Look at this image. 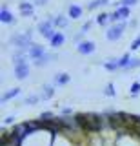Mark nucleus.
Here are the masks:
<instances>
[{"label": "nucleus", "instance_id": "nucleus-1", "mask_svg": "<svg viewBox=\"0 0 140 146\" xmlns=\"http://www.w3.org/2000/svg\"><path fill=\"white\" fill-rule=\"evenodd\" d=\"M13 68H15V77L18 80L28 79L29 64H28V60H26V57H13Z\"/></svg>", "mask_w": 140, "mask_h": 146}, {"label": "nucleus", "instance_id": "nucleus-2", "mask_svg": "<svg viewBox=\"0 0 140 146\" xmlns=\"http://www.w3.org/2000/svg\"><path fill=\"white\" fill-rule=\"evenodd\" d=\"M11 44L15 46L16 49H24V51H28V49L31 48V33L28 31V33H24V35H20V33H16V35H13L11 36Z\"/></svg>", "mask_w": 140, "mask_h": 146}, {"label": "nucleus", "instance_id": "nucleus-3", "mask_svg": "<svg viewBox=\"0 0 140 146\" xmlns=\"http://www.w3.org/2000/svg\"><path fill=\"white\" fill-rule=\"evenodd\" d=\"M38 31H40V35H42L44 38L51 40L53 36L57 35V31H55V22H53V18H49V20H44V22H40V24H38Z\"/></svg>", "mask_w": 140, "mask_h": 146}, {"label": "nucleus", "instance_id": "nucleus-4", "mask_svg": "<svg viewBox=\"0 0 140 146\" xmlns=\"http://www.w3.org/2000/svg\"><path fill=\"white\" fill-rule=\"evenodd\" d=\"M124 31H126V24H124V22H118V24H115V26L107 27V31H106V38H107V40H113V42H115V40L122 38Z\"/></svg>", "mask_w": 140, "mask_h": 146}, {"label": "nucleus", "instance_id": "nucleus-5", "mask_svg": "<svg viewBox=\"0 0 140 146\" xmlns=\"http://www.w3.org/2000/svg\"><path fill=\"white\" fill-rule=\"evenodd\" d=\"M128 17H129V7H128V6H118L115 13H111V22L126 20Z\"/></svg>", "mask_w": 140, "mask_h": 146}, {"label": "nucleus", "instance_id": "nucleus-6", "mask_svg": "<svg viewBox=\"0 0 140 146\" xmlns=\"http://www.w3.org/2000/svg\"><path fill=\"white\" fill-rule=\"evenodd\" d=\"M28 55L33 58V60H37V58L46 55V48H44L42 44H31V48L28 49Z\"/></svg>", "mask_w": 140, "mask_h": 146}, {"label": "nucleus", "instance_id": "nucleus-7", "mask_svg": "<svg viewBox=\"0 0 140 146\" xmlns=\"http://www.w3.org/2000/svg\"><path fill=\"white\" fill-rule=\"evenodd\" d=\"M76 51H78L80 55H91V53H95V42L82 40L80 44H76Z\"/></svg>", "mask_w": 140, "mask_h": 146}, {"label": "nucleus", "instance_id": "nucleus-8", "mask_svg": "<svg viewBox=\"0 0 140 146\" xmlns=\"http://www.w3.org/2000/svg\"><path fill=\"white\" fill-rule=\"evenodd\" d=\"M67 15H69V18H73V20H76V18L82 17V7L76 6V4H71L69 9H67Z\"/></svg>", "mask_w": 140, "mask_h": 146}, {"label": "nucleus", "instance_id": "nucleus-9", "mask_svg": "<svg viewBox=\"0 0 140 146\" xmlns=\"http://www.w3.org/2000/svg\"><path fill=\"white\" fill-rule=\"evenodd\" d=\"M0 22H2V24H13V22H15V18H13L9 9L2 7V11H0Z\"/></svg>", "mask_w": 140, "mask_h": 146}, {"label": "nucleus", "instance_id": "nucleus-10", "mask_svg": "<svg viewBox=\"0 0 140 146\" xmlns=\"http://www.w3.org/2000/svg\"><path fill=\"white\" fill-rule=\"evenodd\" d=\"M53 58H57V55H49V53H46L44 57H40V58H37V60H33V64H35L37 68H42V66H46V64H49Z\"/></svg>", "mask_w": 140, "mask_h": 146}, {"label": "nucleus", "instance_id": "nucleus-11", "mask_svg": "<svg viewBox=\"0 0 140 146\" xmlns=\"http://www.w3.org/2000/svg\"><path fill=\"white\" fill-rule=\"evenodd\" d=\"M64 40H66V36H64V33H60V31H57V35L53 36L51 40H49V44H51V48H60L62 44H64Z\"/></svg>", "mask_w": 140, "mask_h": 146}, {"label": "nucleus", "instance_id": "nucleus-12", "mask_svg": "<svg viewBox=\"0 0 140 146\" xmlns=\"http://www.w3.org/2000/svg\"><path fill=\"white\" fill-rule=\"evenodd\" d=\"M75 121H76L78 130L87 131V121H85V113H76V115H75Z\"/></svg>", "mask_w": 140, "mask_h": 146}, {"label": "nucleus", "instance_id": "nucleus-13", "mask_svg": "<svg viewBox=\"0 0 140 146\" xmlns=\"http://www.w3.org/2000/svg\"><path fill=\"white\" fill-rule=\"evenodd\" d=\"M35 9V4H29V2H20V13L26 17H29Z\"/></svg>", "mask_w": 140, "mask_h": 146}, {"label": "nucleus", "instance_id": "nucleus-14", "mask_svg": "<svg viewBox=\"0 0 140 146\" xmlns=\"http://www.w3.org/2000/svg\"><path fill=\"white\" fill-rule=\"evenodd\" d=\"M16 95H20V88H11L9 91H6V93L2 95V102H6V100H11V99H15Z\"/></svg>", "mask_w": 140, "mask_h": 146}, {"label": "nucleus", "instance_id": "nucleus-15", "mask_svg": "<svg viewBox=\"0 0 140 146\" xmlns=\"http://www.w3.org/2000/svg\"><path fill=\"white\" fill-rule=\"evenodd\" d=\"M116 62H118V70H128V68H129V62H131V57L126 53V55H122Z\"/></svg>", "mask_w": 140, "mask_h": 146}, {"label": "nucleus", "instance_id": "nucleus-16", "mask_svg": "<svg viewBox=\"0 0 140 146\" xmlns=\"http://www.w3.org/2000/svg\"><path fill=\"white\" fill-rule=\"evenodd\" d=\"M53 95H55V88L49 86V84H44L42 86V95H40V97L42 99H51Z\"/></svg>", "mask_w": 140, "mask_h": 146}, {"label": "nucleus", "instance_id": "nucleus-17", "mask_svg": "<svg viewBox=\"0 0 140 146\" xmlns=\"http://www.w3.org/2000/svg\"><path fill=\"white\" fill-rule=\"evenodd\" d=\"M67 82H69V75H67V73H57L55 75V84L57 86H64Z\"/></svg>", "mask_w": 140, "mask_h": 146}, {"label": "nucleus", "instance_id": "nucleus-18", "mask_svg": "<svg viewBox=\"0 0 140 146\" xmlns=\"http://www.w3.org/2000/svg\"><path fill=\"white\" fill-rule=\"evenodd\" d=\"M107 22H111V15H107V13H100V15L97 17L98 26H107Z\"/></svg>", "mask_w": 140, "mask_h": 146}, {"label": "nucleus", "instance_id": "nucleus-19", "mask_svg": "<svg viewBox=\"0 0 140 146\" xmlns=\"http://www.w3.org/2000/svg\"><path fill=\"white\" fill-rule=\"evenodd\" d=\"M53 22H55V26H57V27H67V24H69V20H67V18H64L62 15L53 17Z\"/></svg>", "mask_w": 140, "mask_h": 146}, {"label": "nucleus", "instance_id": "nucleus-20", "mask_svg": "<svg viewBox=\"0 0 140 146\" xmlns=\"http://www.w3.org/2000/svg\"><path fill=\"white\" fill-rule=\"evenodd\" d=\"M102 6H107V0H93V2L87 4V9H97V7H102Z\"/></svg>", "mask_w": 140, "mask_h": 146}, {"label": "nucleus", "instance_id": "nucleus-21", "mask_svg": "<svg viewBox=\"0 0 140 146\" xmlns=\"http://www.w3.org/2000/svg\"><path fill=\"white\" fill-rule=\"evenodd\" d=\"M118 58H111V60H107L106 64H104V68L106 70H109V71H115V70H118Z\"/></svg>", "mask_w": 140, "mask_h": 146}, {"label": "nucleus", "instance_id": "nucleus-22", "mask_svg": "<svg viewBox=\"0 0 140 146\" xmlns=\"http://www.w3.org/2000/svg\"><path fill=\"white\" fill-rule=\"evenodd\" d=\"M40 99H42V97H38V95H29V97H26L24 104H28V106H33V104H37Z\"/></svg>", "mask_w": 140, "mask_h": 146}, {"label": "nucleus", "instance_id": "nucleus-23", "mask_svg": "<svg viewBox=\"0 0 140 146\" xmlns=\"http://www.w3.org/2000/svg\"><path fill=\"white\" fill-rule=\"evenodd\" d=\"M129 93H131V97H137V95L140 93V82H133V84H131Z\"/></svg>", "mask_w": 140, "mask_h": 146}, {"label": "nucleus", "instance_id": "nucleus-24", "mask_svg": "<svg viewBox=\"0 0 140 146\" xmlns=\"http://www.w3.org/2000/svg\"><path fill=\"white\" fill-rule=\"evenodd\" d=\"M104 95H107V97H115V86H113L111 82L106 86V90H104Z\"/></svg>", "mask_w": 140, "mask_h": 146}, {"label": "nucleus", "instance_id": "nucleus-25", "mask_svg": "<svg viewBox=\"0 0 140 146\" xmlns=\"http://www.w3.org/2000/svg\"><path fill=\"white\" fill-rule=\"evenodd\" d=\"M40 119H42V121H53L55 115H53L51 111H44V113H40Z\"/></svg>", "mask_w": 140, "mask_h": 146}, {"label": "nucleus", "instance_id": "nucleus-26", "mask_svg": "<svg viewBox=\"0 0 140 146\" xmlns=\"http://www.w3.org/2000/svg\"><path fill=\"white\" fill-rule=\"evenodd\" d=\"M138 0H120V2H116V6H135V4H137Z\"/></svg>", "mask_w": 140, "mask_h": 146}, {"label": "nucleus", "instance_id": "nucleus-27", "mask_svg": "<svg viewBox=\"0 0 140 146\" xmlns=\"http://www.w3.org/2000/svg\"><path fill=\"white\" fill-rule=\"evenodd\" d=\"M135 68H140V58H131L128 70H135Z\"/></svg>", "mask_w": 140, "mask_h": 146}, {"label": "nucleus", "instance_id": "nucleus-28", "mask_svg": "<svg viewBox=\"0 0 140 146\" xmlns=\"http://www.w3.org/2000/svg\"><path fill=\"white\" fill-rule=\"evenodd\" d=\"M140 48V36H137V38L131 42V49H138Z\"/></svg>", "mask_w": 140, "mask_h": 146}, {"label": "nucleus", "instance_id": "nucleus-29", "mask_svg": "<svg viewBox=\"0 0 140 146\" xmlns=\"http://www.w3.org/2000/svg\"><path fill=\"white\" fill-rule=\"evenodd\" d=\"M89 27H91V22H85V24L82 26V29H80V31H82V33H87V31H89Z\"/></svg>", "mask_w": 140, "mask_h": 146}, {"label": "nucleus", "instance_id": "nucleus-30", "mask_svg": "<svg viewBox=\"0 0 140 146\" xmlns=\"http://www.w3.org/2000/svg\"><path fill=\"white\" fill-rule=\"evenodd\" d=\"M46 2H47V0H35V6H46Z\"/></svg>", "mask_w": 140, "mask_h": 146}, {"label": "nucleus", "instance_id": "nucleus-31", "mask_svg": "<svg viewBox=\"0 0 140 146\" xmlns=\"http://www.w3.org/2000/svg\"><path fill=\"white\" fill-rule=\"evenodd\" d=\"M13 119H15V117H6V119H4V124H11Z\"/></svg>", "mask_w": 140, "mask_h": 146}]
</instances>
